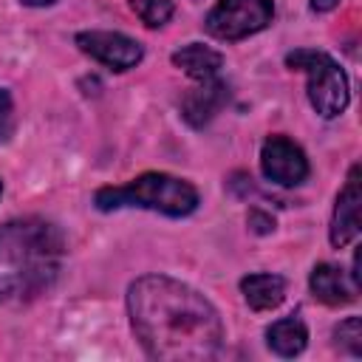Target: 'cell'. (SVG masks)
<instances>
[{
  "mask_svg": "<svg viewBox=\"0 0 362 362\" xmlns=\"http://www.w3.org/2000/svg\"><path fill=\"white\" fill-rule=\"evenodd\" d=\"M127 314L150 359L206 362L223 348V322L215 305L181 280L144 274L127 288Z\"/></svg>",
  "mask_w": 362,
  "mask_h": 362,
  "instance_id": "6da1fadb",
  "label": "cell"
},
{
  "mask_svg": "<svg viewBox=\"0 0 362 362\" xmlns=\"http://www.w3.org/2000/svg\"><path fill=\"white\" fill-rule=\"evenodd\" d=\"M62 232L42 218H17L0 226V303L34 300L59 274Z\"/></svg>",
  "mask_w": 362,
  "mask_h": 362,
  "instance_id": "7a4b0ae2",
  "label": "cell"
},
{
  "mask_svg": "<svg viewBox=\"0 0 362 362\" xmlns=\"http://www.w3.org/2000/svg\"><path fill=\"white\" fill-rule=\"evenodd\" d=\"M93 204L102 212L122 209V206H139V209H153L167 218H184L195 212L198 206V189L175 175L167 173H144L133 178L130 184L122 187H102L93 195Z\"/></svg>",
  "mask_w": 362,
  "mask_h": 362,
  "instance_id": "3957f363",
  "label": "cell"
},
{
  "mask_svg": "<svg viewBox=\"0 0 362 362\" xmlns=\"http://www.w3.org/2000/svg\"><path fill=\"white\" fill-rule=\"evenodd\" d=\"M286 65L305 71L308 76V102L322 119H334L348 107V76L339 68L337 59H331L325 51L300 48L286 54Z\"/></svg>",
  "mask_w": 362,
  "mask_h": 362,
  "instance_id": "277c9868",
  "label": "cell"
},
{
  "mask_svg": "<svg viewBox=\"0 0 362 362\" xmlns=\"http://www.w3.org/2000/svg\"><path fill=\"white\" fill-rule=\"evenodd\" d=\"M274 17L272 0H218L206 14L204 25L215 40H243L263 31Z\"/></svg>",
  "mask_w": 362,
  "mask_h": 362,
  "instance_id": "5b68a950",
  "label": "cell"
},
{
  "mask_svg": "<svg viewBox=\"0 0 362 362\" xmlns=\"http://www.w3.org/2000/svg\"><path fill=\"white\" fill-rule=\"evenodd\" d=\"M260 170L272 184L280 187H294L300 181H305L308 175V158L300 150V144H294L286 136H269L260 147Z\"/></svg>",
  "mask_w": 362,
  "mask_h": 362,
  "instance_id": "8992f818",
  "label": "cell"
},
{
  "mask_svg": "<svg viewBox=\"0 0 362 362\" xmlns=\"http://www.w3.org/2000/svg\"><path fill=\"white\" fill-rule=\"evenodd\" d=\"M76 45L88 57H93L96 62H102L113 71H127V68L139 65L144 57L141 45L133 37L119 34V31H79Z\"/></svg>",
  "mask_w": 362,
  "mask_h": 362,
  "instance_id": "52a82bcc",
  "label": "cell"
},
{
  "mask_svg": "<svg viewBox=\"0 0 362 362\" xmlns=\"http://www.w3.org/2000/svg\"><path fill=\"white\" fill-rule=\"evenodd\" d=\"M359 204H362V189H359V167L354 164L348 173L345 187L337 195L334 218H331V243L337 249L348 246L359 235Z\"/></svg>",
  "mask_w": 362,
  "mask_h": 362,
  "instance_id": "ba28073f",
  "label": "cell"
},
{
  "mask_svg": "<svg viewBox=\"0 0 362 362\" xmlns=\"http://www.w3.org/2000/svg\"><path fill=\"white\" fill-rule=\"evenodd\" d=\"M229 102V88L218 76L201 79L198 88H192L181 102V116L189 127H204L223 105Z\"/></svg>",
  "mask_w": 362,
  "mask_h": 362,
  "instance_id": "9c48e42d",
  "label": "cell"
},
{
  "mask_svg": "<svg viewBox=\"0 0 362 362\" xmlns=\"http://www.w3.org/2000/svg\"><path fill=\"white\" fill-rule=\"evenodd\" d=\"M311 294L325 305H345L356 297V283L348 280V274L334 263H317L308 277Z\"/></svg>",
  "mask_w": 362,
  "mask_h": 362,
  "instance_id": "30bf717a",
  "label": "cell"
},
{
  "mask_svg": "<svg viewBox=\"0 0 362 362\" xmlns=\"http://www.w3.org/2000/svg\"><path fill=\"white\" fill-rule=\"evenodd\" d=\"M240 291L252 311H272L286 297V280L280 274L257 272V274H249L240 280Z\"/></svg>",
  "mask_w": 362,
  "mask_h": 362,
  "instance_id": "8fae6325",
  "label": "cell"
},
{
  "mask_svg": "<svg viewBox=\"0 0 362 362\" xmlns=\"http://www.w3.org/2000/svg\"><path fill=\"white\" fill-rule=\"evenodd\" d=\"M173 65L181 68L187 76H192L195 82L201 79H212L218 76L221 65H223V57L218 51H212L209 45H201V42H189L184 48H178L173 54Z\"/></svg>",
  "mask_w": 362,
  "mask_h": 362,
  "instance_id": "7c38bea8",
  "label": "cell"
},
{
  "mask_svg": "<svg viewBox=\"0 0 362 362\" xmlns=\"http://www.w3.org/2000/svg\"><path fill=\"white\" fill-rule=\"evenodd\" d=\"M266 342L277 356H297L308 342V328L300 317H283L269 325Z\"/></svg>",
  "mask_w": 362,
  "mask_h": 362,
  "instance_id": "4fadbf2b",
  "label": "cell"
},
{
  "mask_svg": "<svg viewBox=\"0 0 362 362\" xmlns=\"http://www.w3.org/2000/svg\"><path fill=\"white\" fill-rule=\"evenodd\" d=\"M130 8L150 28H161L173 17V11H175L173 0H130Z\"/></svg>",
  "mask_w": 362,
  "mask_h": 362,
  "instance_id": "5bb4252c",
  "label": "cell"
},
{
  "mask_svg": "<svg viewBox=\"0 0 362 362\" xmlns=\"http://www.w3.org/2000/svg\"><path fill=\"white\" fill-rule=\"evenodd\" d=\"M337 348L351 354V356H362V320L359 317H348L345 322L337 325L334 331Z\"/></svg>",
  "mask_w": 362,
  "mask_h": 362,
  "instance_id": "9a60e30c",
  "label": "cell"
},
{
  "mask_svg": "<svg viewBox=\"0 0 362 362\" xmlns=\"http://www.w3.org/2000/svg\"><path fill=\"white\" fill-rule=\"evenodd\" d=\"M14 133V105L6 88H0V141H8Z\"/></svg>",
  "mask_w": 362,
  "mask_h": 362,
  "instance_id": "2e32d148",
  "label": "cell"
},
{
  "mask_svg": "<svg viewBox=\"0 0 362 362\" xmlns=\"http://www.w3.org/2000/svg\"><path fill=\"white\" fill-rule=\"evenodd\" d=\"M249 226H252L257 235H266V232H272V229H274V221H272L266 212L252 209V212H249Z\"/></svg>",
  "mask_w": 362,
  "mask_h": 362,
  "instance_id": "e0dca14e",
  "label": "cell"
},
{
  "mask_svg": "<svg viewBox=\"0 0 362 362\" xmlns=\"http://www.w3.org/2000/svg\"><path fill=\"white\" fill-rule=\"evenodd\" d=\"M337 6H339V0H311V8L320 11V14H322V11H331V8H337Z\"/></svg>",
  "mask_w": 362,
  "mask_h": 362,
  "instance_id": "ac0fdd59",
  "label": "cell"
},
{
  "mask_svg": "<svg viewBox=\"0 0 362 362\" xmlns=\"http://www.w3.org/2000/svg\"><path fill=\"white\" fill-rule=\"evenodd\" d=\"M23 6H51L54 0H20Z\"/></svg>",
  "mask_w": 362,
  "mask_h": 362,
  "instance_id": "d6986e66",
  "label": "cell"
},
{
  "mask_svg": "<svg viewBox=\"0 0 362 362\" xmlns=\"http://www.w3.org/2000/svg\"><path fill=\"white\" fill-rule=\"evenodd\" d=\"M0 192H3V181H0Z\"/></svg>",
  "mask_w": 362,
  "mask_h": 362,
  "instance_id": "ffe728a7",
  "label": "cell"
}]
</instances>
